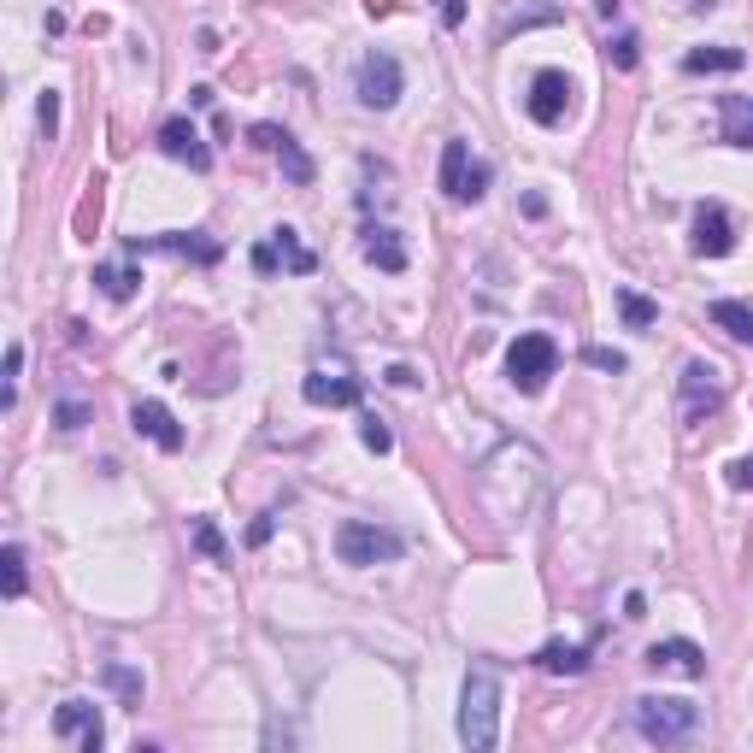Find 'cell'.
<instances>
[{
    "mask_svg": "<svg viewBox=\"0 0 753 753\" xmlns=\"http://www.w3.org/2000/svg\"><path fill=\"white\" fill-rule=\"evenodd\" d=\"M459 742L471 753H489L500 742V672L495 665H471L466 688H459Z\"/></svg>",
    "mask_w": 753,
    "mask_h": 753,
    "instance_id": "1",
    "label": "cell"
},
{
    "mask_svg": "<svg viewBox=\"0 0 753 753\" xmlns=\"http://www.w3.org/2000/svg\"><path fill=\"white\" fill-rule=\"evenodd\" d=\"M630 718H636V730H642L647 742L677 747V742H688L701 730V706L683 701V695H642Z\"/></svg>",
    "mask_w": 753,
    "mask_h": 753,
    "instance_id": "2",
    "label": "cell"
},
{
    "mask_svg": "<svg viewBox=\"0 0 753 753\" xmlns=\"http://www.w3.org/2000/svg\"><path fill=\"white\" fill-rule=\"evenodd\" d=\"M554 371H559V342L541 336V330H530V336H518V342L507 348V376H512V389L541 394Z\"/></svg>",
    "mask_w": 753,
    "mask_h": 753,
    "instance_id": "3",
    "label": "cell"
},
{
    "mask_svg": "<svg viewBox=\"0 0 753 753\" xmlns=\"http://www.w3.org/2000/svg\"><path fill=\"white\" fill-rule=\"evenodd\" d=\"M401 554H407L401 530H383V525H371V518H348L336 530V559L342 565H376V559H401Z\"/></svg>",
    "mask_w": 753,
    "mask_h": 753,
    "instance_id": "4",
    "label": "cell"
},
{
    "mask_svg": "<svg viewBox=\"0 0 753 753\" xmlns=\"http://www.w3.org/2000/svg\"><path fill=\"white\" fill-rule=\"evenodd\" d=\"M489 165L483 159H471V148H466V141H448V148H442V195L448 201H459V206H471V201H483L489 195Z\"/></svg>",
    "mask_w": 753,
    "mask_h": 753,
    "instance_id": "5",
    "label": "cell"
},
{
    "mask_svg": "<svg viewBox=\"0 0 753 753\" xmlns=\"http://www.w3.org/2000/svg\"><path fill=\"white\" fill-rule=\"evenodd\" d=\"M353 95H360V107L389 113L394 100H401V59H394V53H365L360 77H353Z\"/></svg>",
    "mask_w": 753,
    "mask_h": 753,
    "instance_id": "6",
    "label": "cell"
},
{
    "mask_svg": "<svg viewBox=\"0 0 753 753\" xmlns=\"http://www.w3.org/2000/svg\"><path fill=\"white\" fill-rule=\"evenodd\" d=\"M254 148H265V154H277V165H283V177L295 183V188H306L312 183V159H306V148L289 130H277V124H254Z\"/></svg>",
    "mask_w": 753,
    "mask_h": 753,
    "instance_id": "7",
    "label": "cell"
},
{
    "mask_svg": "<svg viewBox=\"0 0 753 753\" xmlns=\"http://www.w3.org/2000/svg\"><path fill=\"white\" fill-rule=\"evenodd\" d=\"M565 113H571V77H565V71H536L530 118L541 124V130H554V124H565Z\"/></svg>",
    "mask_w": 753,
    "mask_h": 753,
    "instance_id": "8",
    "label": "cell"
},
{
    "mask_svg": "<svg viewBox=\"0 0 753 753\" xmlns=\"http://www.w3.org/2000/svg\"><path fill=\"white\" fill-rule=\"evenodd\" d=\"M301 394H306V407H360L365 401V383L360 376H348V371H312L306 383H301Z\"/></svg>",
    "mask_w": 753,
    "mask_h": 753,
    "instance_id": "9",
    "label": "cell"
},
{
    "mask_svg": "<svg viewBox=\"0 0 753 753\" xmlns=\"http://www.w3.org/2000/svg\"><path fill=\"white\" fill-rule=\"evenodd\" d=\"M53 736H66V742H77L82 753H100V742H107V724H100V713L89 701H66L53 713Z\"/></svg>",
    "mask_w": 753,
    "mask_h": 753,
    "instance_id": "10",
    "label": "cell"
},
{
    "mask_svg": "<svg viewBox=\"0 0 753 753\" xmlns=\"http://www.w3.org/2000/svg\"><path fill=\"white\" fill-rule=\"evenodd\" d=\"M730 247H736V224H730V213L718 201H701L695 206V254L701 260H724Z\"/></svg>",
    "mask_w": 753,
    "mask_h": 753,
    "instance_id": "11",
    "label": "cell"
},
{
    "mask_svg": "<svg viewBox=\"0 0 753 753\" xmlns=\"http://www.w3.org/2000/svg\"><path fill=\"white\" fill-rule=\"evenodd\" d=\"M159 154H172L177 165H188V172H213V154H206L201 130L188 118H165L159 124Z\"/></svg>",
    "mask_w": 753,
    "mask_h": 753,
    "instance_id": "12",
    "label": "cell"
},
{
    "mask_svg": "<svg viewBox=\"0 0 753 753\" xmlns=\"http://www.w3.org/2000/svg\"><path fill=\"white\" fill-rule=\"evenodd\" d=\"M148 247H165V254H188L201 265H218L224 247L206 236V229H172V236H130V254H148Z\"/></svg>",
    "mask_w": 753,
    "mask_h": 753,
    "instance_id": "13",
    "label": "cell"
},
{
    "mask_svg": "<svg viewBox=\"0 0 753 753\" xmlns=\"http://www.w3.org/2000/svg\"><path fill=\"white\" fill-rule=\"evenodd\" d=\"M647 665H654V672H677V677H688V683L706 677V654H701L695 642H683V636L654 642V647H647Z\"/></svg>",
    "mask_w": 753,
    "mask_h": 753,
    "instance_id": "14",
    "label": "cell"
},
{
    "mask_svg": "<svg viewBox=\"0 0 753 753\" xmlns=\"http://www.w3.org/2000/svg\"><path fill=\"white\" fill-rule=\"evenodd\" d=\"M130 424H136V436H148V442L165 448V453L183 448V424H177V418L165 412L159 401H136V407H130Z\"/></svg>",
    "mask_w": 753,
    "mask_h": 753,
    "instance_id": "15",
    "label": "cell"
},
{
    "mask_svg": "<svg viewBox=\"0 0 753 753\" xmlns=\"http://www.w3.org/2000/svg\"><path fill=\"white\" fill-rule=\"evenodd\" d=\"M360 254L376 271H389V277H401V271H407V247H401V236H394L389 224H365L360 229Z\"/></svg>",
    "mask_w": 753,
    "mask_h": 753,
    "instance_id": "16",
    "label": "cell"
},
{
    "mask_svg": "<svg viewBox=\"0 0 753 753\" xmlns=\"http://www.w3.org/2000/svg\"><path fill=\"white\" fill-rule=\"evenodd\" d=\"M589 654H595V642H548L536 654V665L548 677H583V672H589Z\"/></svg>",
    "mask_w": 753,
    "mask_h": 753,
    "instance_id": "17",
    "label": "cell"
},
{
    "mask_svg": "<svg viewBox=\"0 0 753 753\" xmlns=\"http://www.w3.org/2000/svg\"><path fill=\"white\" fill-rule=\"evenodd\" d=\"M747 53L742 48H724V41H713V48H688L683 53V71L688 77H713V71H742Z\"/></svg>",
    "mask_w": 753,
    "mask_h": 753,
    "instance_id": "18",
    "label": "cell"
},
{
    "mask_svg": "<svg viewBox=\"0 0 753 753\" xmlns=\"http://www.w3.org/2000/svg\"><path fill=\"white\" fill-rule=\"evenodd\" d=\"M718 118H724V141H730V148H753V95H724Z\"/></svg>",
    "mask_w": 753,
    "mask_h": 753,
    "instance_id": "19",
    "label": "cell"
},
{
    "mask_svg": "<svg viewBox=\"0 0 753 753\" xmlns=\"http://www.w3.org/2000/svg\"><path fill=\"white\" fill-rule=\"evenodd\" d=\"M718 376H724V371H718L713 360H688V371H683V394H688V407H701V401H706V407H718V401H724V383H718Z\"/></svg>",
    "mask_w": 753,
    "mask_h": 753,
    "instance_id": "20",
    "label": "cell"
},
{
    "mask_svg": "<svg viewBox=\"0 0 753 753\" xmlns=\"http://www.w3.org/2000/svg\"><path fill=\"white\" fill-rule=\"evenodd\" d=\"M706 319H713L718 330H730L736 342L753 348V301H713V306H706Z\"/></svg>",
    "mask_w": 753,
    "mask_h": 753,
    "instance_id": "21",
    "label": "cell"
},
{
    "mask_svg": "<svg viewBox=\"0 0 753 753\" xmlns=\"http://www.w3.org/2000/svg\"><path fill=\"white\" fill-rule=\"evenodd\" d=\"M271 242H277V254H283V265L295 271V277H312V271H319V260H312V247H301V236L295 229H271Z\"/></svg>",
    "mask_w": 753,
    "mask_h": 753,
    "instance_id": "22",
    "label": "cell"
},
{
    "mask_svg": "<svg viewBox=\"0 0 753 753\" xmlns=\"http://www.w3.org/2000/svg\"><path fill=\"white\" fill-rule=\"evenodd\" d=\"M0 583H7V600H25L30 577H25V548H18V541L0 548Z\"/></svg>",
    "mask_w": 753,
    "mask_h": 753,
    "instance_id": "23",
    "label": "cell"
},
{
    "mask_svg": "<svg viewBox=\"0 0 753 753\" xmlns=\"http://www.w3.org/2000/svg\"><path fill=\"white\" fill-rule=\"evenodd\" d=\"M618 312H624V324H630V330L659 324V306L647 301V295H636V289H618Z\"/></svg>",
    "mask_w": 753,
    "mask_h": 753,
    "instance_id": "24",
    "label": "cell"
},
{
    "mask_svg": "<svg viewBox=\"0 0 753 753\" xmlns=\"http://www.w3.org/2000/svg\"><path fill=\"white\" fill-rule=\"evenodd\" d=\"M95 283H100V295L107 301H130L136 295V271H118V265H95Z\"/></svg>",
    "mask_w": 753,
    "mask_h": 753,
    "instance_id": "25",
    "label": "cell"
},
{
    "mask_svg": "<svg viewBox=\"0 0 753 753\" xmlns=\"http://www.w3.org/2000/svg\"><path fill=\"white\" fill-rule=\"evenodd\" d=\"M188 536H195V548L213 559V565H229V541L218 536V525L213 518H195V525H188Z\"/></svg>",
    "mask_w": 753,
    "mask_h": 753,
    "instance_id": "26",
    "label": "cell"
},
{
    "mask_svg": "<svg viewBox=\"0 0 753 753\" xmlns=\"http://www.w3.org/2000/svg\"><path fill=\"white\" fill-rule=\"evenodd\" d=\"M100 677H107V688H113V695H118L124 706H141V677L130 672V665L107 659V672H100Z\"/></svg>",
    "mask_w": 753,
    "mask_h": 753,
    "instance_id": "27",
    "label": "cell"
},
{
    "mask_svg": "<svg viewBox=\"0 0 753 753\" xmlns=\"http://www.w3.org/2000/svg\"><path fill=\"white\" fill-rule=\"evenodd\" d=\"M360 442H365L371 453H389V448H394V430H389L376 412H365V418H360Z\"/></svg>",
    "mask_w": 753,
    "mask_h": 753,
    "instance_id": "28",
    "label": "cell"
},
{
    "mask_svg": "<svg viewBox=\"0 0 753 753\" xmlns=\"http://www.w3.org/2000/svg\"><path fill=\"white\" fill-rule=\"evenodd\" d=\"M636 48H642V41H636L630 30H624V36H613V41H606V59H613L618 71H630V66H636Z\"/></svg>",
    "mask_w": 753,
    "mask_h": 753,
    "instance_id": "29",
    "label": "cell"
},
{
    "mask_svg": "<svg viewBox=\"0 0 753 753\" xmlns=\"http://www.w3.org/2000/svg\"><path fill=\"white\" fill-rule=\"evenodd\" d=\"M36 124H41V136H59V89H41V107H36Z\"/></svg>",
    "mask_w": 753,
    "mask_h": 753,
    "instance_id": "30",
    "label": "cell"
},
{
    "mask_svg": "<svg viewBox=\"0 0 753 753\" xmlns=\"http://www.w3.org/2000/svg\"><path fill=\"white\" fill-rule=\"evenodd\" d=\"M18 371H25V348H7V394H0V407H12L18 401Z\"/></svg>",
    "mask_w": 753,
    "mask_h": 753,
    "instance_id": "31",
    "label": "cell"
},
{
    "mask_svg": "<svg viewBox=\"0 0 753 753\" xmlns=\"http://www.w3.org/2000/svg\"><path fill=\"white\" fill-rule=\"evenodd\" d=\"M277 265H283L277 242H260V247H254V271H260V277H271V271H277Z\"/></svg>",
    "mask_w": 753,
    "mask_h": 753,
    "instance_id": "32",
    "label": "cell"
},
{
    "mask_svg": "<svg viewBox=\"0 0 753 753\" xmlns=\"http://www.w3.org/2000/svg\"><path fill=\"white\" fill-rule=\"evenodd\" d=\"M589 365H595V371H613V376H618V371H624V353H613V348H589Z\"/></svg>",
    "mask_w": 753,
    "mask_h": 753,
    "instance_id": "33",
    "label": "cell"
},
{
    "mask_svg": "<svg viewBox=\"0 0 753 753\" xmlns=\"http://www.w3.org/2000/svg\"><path fill=\"white\" fill-rule=\"evenodd\" d=\"M271 530H277V518H254V525H247V548H265V541H271Z\"/></svg>",
    "mask_w": 753,
    "mask_h": 753,
    "instance_id": "34",
    "label": "cell"
},
{
    "mask_svg": "<svg viewBox=\"0 0 753 753\" xmlns=\"http://www.w3.org/2000/svg\"><path fill=\"white\" fill-rule=\"evenodd\" d=\"M730 489H753V459H736V466H730Z\"/></svg>",
    "mask_w": 753,
    "mask_h": 753,
    "instance_id": "35",
    "label": "cell"
},
{
    "mask_svg": "<svg viewBox=\"0 0 753 753\" xmlns=\"http://www.w3.org/2000/svg\"><path fill=\"white\" fill-rule=\"evenodd\" d=\"M82 418H89V407H77V401H66V407H59V430H77V424H82Z\"/></svg>",
    "mask_w": 753,
    "mask_h": 753,
    "instance_id": "36",
    "label": "cell"
},
{
    "mask_svg": "<svg viewBox=\"0 0 753 753\" xmlns=\"http://www.w3.org/2000/svg\"><path fill=\"white\" fill-rule=\"evenodd\" d=\"M389 383L394 389H418V371L412 365H389Z\"/></svg>",
    "mask_w": 753,
    "mask_h": 753,
    "instance_id": "37",
    "label": "cell"
},
{
    "mask_svg": "<svg viewBox=\"0 0 753 753\" xmlns=\"http://www.w3.org/2000/svg\"><path fill=\"white\" fill-rule=\"evenodd\" d=\"M442 25H448V30L466 25V0H448V7H442Z\"/></svg>",
    "mask_w": 753,
    "mask_h": 753,
    "instance_id": "38",
    "label": "cell"
},
{
    "mask_svg": "<svg viewBox=\"0 0 753 753\" xmlns=\"http://www.w3.org/2000/svg\"><path fill=\"white\" fill-rule=\"evenodd\" d=\"M595 12H606V18H613V12H618V0H595Z\"/></svg>",
    "mask_w": 753,
    "mask_h": 753,
    "instance_id": "39",
    "label": "cell"
},
{
    "mask_svg": "<svg viewBox=\"0 0 753 753\" xmlns=\"http://www.w3.org/2000/svg\"><path fill=\"white\" fill-rule=\"evenodd\" d=\"M683 7H695V12H701V7H713V0H683Z\"/></svg>",
    "mask_w": 753,
    "mask_h": 753,
    "instance_id": "40",
    "label": "cell"
}]
</instances>
